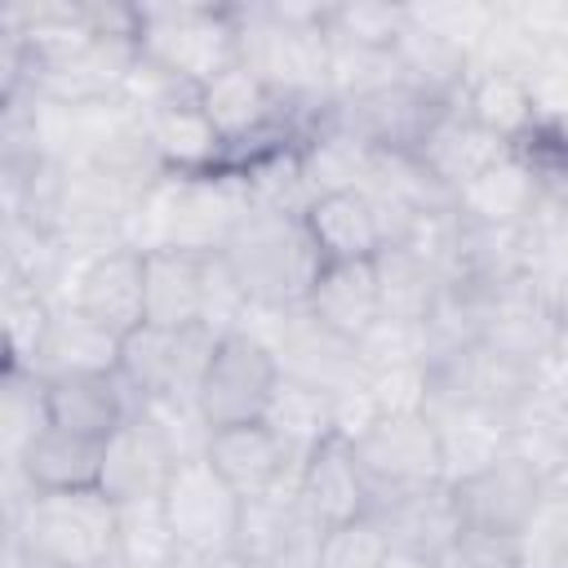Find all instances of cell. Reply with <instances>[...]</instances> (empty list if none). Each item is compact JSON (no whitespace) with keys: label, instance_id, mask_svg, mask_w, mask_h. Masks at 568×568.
<instances>
[{"label":"cell","instance_id":"obj_1","mask_svg":"<svg viewBox=\"0 0 568 568\" xmlns=\"http://www.w3.org/2000/svg\"><path fill=\"white\" fill-rule=\"evenodd\" d=\"M324 9L328 4H297V0L235 4V13H240V62L302 124H315L333 106V98H328Z\"/></svg>","mask_w":568,"mask_h":568},{"label":"cell","instance_id":"obj_2","mask_svg":"<svg viewBox=\"0 0 568 568\" xmlns=\"http://www.w3.org/2000/svg\"><path fill=\"white\" fill-rule=\"evenodd\" d=\"M244 182L231 169L213 173H164L129 222V244L142 253L186 248V253H222L240 217L248 213Z\"/></svg>","mask_w":568,"mask_h":568},{"label":"cell","instance_id":"obj_3","mask_svg":"<svg viewBox=\"0 0 568 568\" xmlns=\"http://www.w3.org/2000/svg\"><path fill=\"white\" fill-rule=\"evenodd\" d=\"M222 262L244 293L248 311H293L306 306L324 257L302 222V213L248 209L231 240L222 244Z\"/></svg>","mask_w":568,"mask_h":568},{"label":"cell","instance_id":"obj_4","mask_svg":"<svg viewBox=\"0 0 568 568\" xmlns=\"http://www.w3.org/2000/svg\"><path fill=\"white\" fill-rule=\"evenodd\" d=\"M18 479V470H13ZM115 519L120 506L102 488L80 493H31L18 479L9 497V546H22L62 568H111L115 564Z\"/></svg>","mask_w":568,"mask_h":568},{"label":"cell","instance_id":"obj_5","mask_svg":"<svg viewBox=\"0 0 568 568\" xmlns=\"http://www.w3.org/2000/svg\"><path fill=\"white\" fill-rule=\"evenodd\" d=\"M138 53L173 80L204 89L240 67L235 4H138Z\"/></svg>","mask_w":568,"mask_h":568},{"label":"cell","instance_id":"obj_6","mask_svg":"<svg viewBox=\"0 0 568 568\" xmlns=\"http://www.w3.org/2000/svg\"><path fill=\"white\" fill-rule=\"evenodd\" d=\"M248 315L244 293L235 288L222 253L155 248L146 253V324L186 328L209 324L217 333L240 328Z\"/></svg>","mask_w":568,"mask_h":568},{"label":"cell","instance_id":"obj_7","mask_svg":"<svg viewBox=\"0 0 568 568\" xmlns=\"http://www.w3.org/2000/svg\"><path fill=\"white\" fill-rule=\"evenodd\" d=\"M217 328L209 324H186V328H164V324H142L120 342V364L115 373L133 390L138 408L151 404H195L200 377L217 351Z\"/></svg>","mask_w":568,"mask_h":568},{"label":"cell","instance_id":"obj_8","mask_svg":"<svg viewBox=\"0 0 568 568\" xmlns=\"http://www.w3.org/2000/svg\"><path fill=\"white\" fill-rule=\"evenodd\" d=\"M280 382H284V373H280L271 346L253 328H231L217 337V351L195 390V408L209 430L248 426V422L266 417Z\"/></svg>","mask_w":568,"mask_h":568},{"label":"cell","instance_id":"obj_9","mask_svg":"<svg viewBox=\"0 0 568 568\" xmlns=\"http://www.w3.org/2000/svg\"><path fill=\"white\" fill-rule=\"evenodd\" d=\"M160 501H164V515H169V528L178 541V564L240 550L244 497L209 466L204 453L178 462Z\"/></svg>","mask_w":568,"mask_h":568},{"label":"cell","instance_id":"obj_10","mask_svg":"<svg viewBox=\"0 0 568 568\" xmlns=\"http://www.w3.org/2000/svg\"><path fill=\"white\" fill-rule=\"evenodd\" d=\"M240 328H253L280 373L288 382H302V386H315V390H351L364 382V364L355 355V342L337 337L333 328H324L306 306H293V311H248Z\"/></svg>","mask_w":568,"mask_h":568},{"label":"cell","instance_id":"obj_11","mask_svg":"<svg viewBox=\"0 0 568 568\" xmlns=\"http://www.w3.org/2000/svg\"><path fill=\"white\" fill-rule=\"evenodd\" d=\"M89 324L106 328L111 337H129L146 324V253L133 244L102 248L75 266V280L67 288V302Z\"/></svg>","mask_w":568,"mask_h":568},{"label":"cell","instance_id":"obj_12","mask_svg":"<svg viewBox=\"0 0 568 568\" xmlns=\"http://www.w3.org/2000/svg\"><path fill=\"white\" fill-rule=\"evenodd\" d=\"M426 368H430V399L475 404V408H493L506 417L541 382V368H528L479 337L439 351L435 359H426Z\"/></svg>","mask_w":568,"mask_h":568},{"label":"cell","instance_id":"obj_13","mask_svg":"<svg viewBox=\"0 0 568 568\" xmlns=\"http://www.w3.org/2000/svg\"><path fill=\"white\" fill-rule=\"evenodd\" d=\"M555 479H546L532 462H524L519 453H501L497 462H488L484 470L448 484L457 515H462V532H488V537H515L528 515L537 510V501L546 497Z\"/></svg>","mask_w":568,"mask_h":568},{"label":"cell","instance_id":"obj_14","mask_svg":"<svg viewBox=\"0 0 568 568\" xmlns=\"http://www.w3.org/2000/svg\"><path fill=\"white\" fill-rule=\"evenodd\" d=\"M355 457H359L373 493L444 484V453H439L430 413H382L355 439Z\"/></svg>","mask_w":568,"mask_h":568},{"label":"cell","instance_id":"obj_15","mask_svg":"<svg viewBox=\"0 0 568 568\" xmlns=\"http://www.w3.org/2000/svg\"><path fill=\"white\" fill-rule=\"evenodd\" d=\"M186 457V448L178 444V435L164 426L160 413L138 408L111 439H106V457H102V493L111 501H146V497H164L178 462Z\"/></svg>","mask_w":568,"mask_h":568},{"label":"cell","instance_id":"obj_16","mask_svg":"<svg viewBox=\"0 0 568 568\" xmlns=\"http://www.w3.org/2000/svg\"><path fill=\"white\" fill-rule=\"evenodd\" d=\"M444 106H453V102H435L422 89L390 80V84L368 89L359 98L333 102L328 115L373 151H417Z\"/></svg>","mask_w":568,"mask_h":568},{"label":"cell","instance_id":"obj_17","mask_svg":"<svg viewBox=\"0 0 568 568\" xmlns=\"http://www.w3.org/2000/svg\"><path fill=\"white\" fill-rule=\"evenodd\" d=\"M204 457H209V466H213L244 501H248V497H266V493L297 488V470H302V457H297L266 422L209 430Z\"/></svg>","mask_w":568,"mask_h":568},{"label":"cell","instance_id":"obj_18","mask_svg":"<svg viewBox=\"0 0 568 568\" xmlns=\"http://www.w3.org/2000/svg\"><path fill=\"white\" fill-rule=\"evenodd\" d=\"M368 515L382 524L390 550L439 559L462 537V515L448 484H417V488H386L373 493Z\"/></svg>","mask_w":568,"mask_h":568},{"label":"cell","instance_id":"obj_19","mask_svg":"<svg viewBox=\"0 0 568 568\" xmlns=\"http://www.w3.org/2000/svg\"><path fill=\"white\" fill-rule=\"evenodd\" d=\"M297 501L311 515L315 528H337L346 519L368 515L373 506V484L355 457V444L333 435L324 439L297 470Z\"/></svg>","mask_w":568,"mask_h":568},{"label":"cell","instance_id":"obj_20","mask_svg":"<svg viewBox=\"0 0 568 568\" xmlns=\"http://www.w3.org/2000/svg\"><path fill=\"white\" fill-rule=\"evenodd\" d=\"M49 382V426L106 444L133 413L138 399L120 373H62Z\"/></svg>","mask_w":568,"mask_h":568},{"label":"cell","instance_id":"obj_21","mask_svg":"<svg viewBox=\"0 0 568 568\" xmlns=\"http://www.w3.org/2000/svg\"><path fill=\"white\" fill-rule=\"evenodd\" d=\"M506 155H515V146L497 133H488L479 120H470L457 102L439 111V120L430 124V133L417 146V160L435 173V182H444L453 195L466 191L475 178H484L493 164H501Z\"/></svg>","mask_w":568,"mask_h":568},{"label":"cell","instance_id":"obj_22","mask_svg":"<svg viewBox=\"0 0 568 568\" xmlns=\"http://www.w3.org/2000/svg\"><path fill=\"white\" fill-rule=\"evenodd\" d=\"M324 262H373L386 248V226L377 204L364 191H328L315 195L302 213Z\"/></svg>","mask_w":568,"mask_h":568},{"label":"cell","instance_id":"obj_23","mask_svg":"<svg viewBox=\"0 0 568 568\" xmlns=\"http://www.w3.org/2000/svg\"><path fill=\"white\" fill-rule=\"evenodd\" d=\"M426 413L439 435L444 484H457V479L484 470L488 462H497L501 453H510V417L506 413L475 408V404H448V399H430Z\"/></svg>","mask_w":568,"mask_h":568},{"label":"cell","instance_id":"obj_24","mask_svg":"<svg viewBox=\"0 0 568 568\" xmlns=\"http://www.w3.org/2000/svg\"><path fill=\"white\" fill-rule=\"evenodd\" d=\"M146 120V138L160 155V164L169 173H213L226 169V142L213 129V120L200 106V93L173 98L155 111L142 115Z\"/></svg>","mask_w":568,"mask_h":568},{"label":"cell","instance_id":"obj_25","mask_svg":"<svg viewBox=\"0 0 568 568\" xmlns=\"http://www.w3.org/2000/svg\"><path fill=\"white\" fill-rule=\"evenodd\" d=\"M510 453L532 462L546 479L568 475V386L550 368L510 413Z\"/></svg>","mask_w":568,"mask_h":568},{"label":"cell","instance_id":"obj_26","mask_svg":"<svg viewBox=\"0 0 568 568\" xmlns=\"http://www.w3.org/2000/svg\"><path fill=\"white\" fill-rule=\"evenodd\" d=\"M102 457L106 444L44 426L18 462H9V470H18V479L31 493H80V488H102Z\"/></svg>","mask_w":568,"mask_h":568},{"label":"cell","instance_id":"obj_27","mask_svg":"<svg viewBox=\"0 0 568 568\" xmlns=\"http://www.w3.org/2000/svg\"><path fill=\"white\" fill-rule=\"evenodd\" d=\"M373 271H377V293H382V320L426 328L448 293L444 271L413 244H386L373 257Z\"/></svg>","mask_w":568,"mask_h":568},{"label":"cell","instance_id":"obj_28","mask_svg":"<svg viewBox=\"0 0 568 568\" xmlns=\"http://www.w3.org/2000/svg\"><path fill=\"white\" fill-rule=\"evenodd\" d=\"M306 311L346 342H359L382 320V293L373 262H324Z\"/></svg>","mask_w":568,"mask_h":568},{"label":"cell","instance_id":"obj_29","mask_svg":"<svg viewBox=\"0 0 568 568\" xmlns=\"http://www.w3.org/2000/svg\"><path fill=\"white\" fill-rule=\"evenodd\" d=\"M537 204H541V178L519 151L493 164L466 191H457V213L479 226H524Z\"/></svg>","mask_w":568,"mask_h":568},{"label":"cell","instance_id":"obj_30","mask_svg":"<svg viewBox=\"0 0 568 568\" xmlns=\"http://www.w3.org/2000/svg\"><path fill=\"white\" fill-rule=\"evenodd\" d=\"M457 106L470 120H479L488 133L506 138L510 146H519L524 138H532L541 129L528 75H515V71H470Z\"/></svg>","mask_w":568,"mask_h":568},{"label":"cell","instance_id":"obj_31","mask_svg":"<svg viewBox=\"0 0 568 568\" xmlns=\"http://www.w3.org/2000/svg\"><path fill=\"white\" fill-rule=\"evenodd\" d=\"M297 155H302V178L311 186V200L328 195V191H359L368 178V164H373V146H364L328 111L302 133Z\"/></svg>","mask_w":568,"mask_h":568},{"label":"cell","instance_id":"obj_32","mask_svg":"<svg viewBox=\"0 0 568 568\" xmlns=\"http://www.w3.org/2000/svg\"><path fill=\"white\" fill-rule=\"evenodd\" d=\"M390 53H395L399 80L413 84V89H422L435 102H457L462 89H466V80H470V53L462 44H453V40L417 27L413 18H408V27H404V36L395 40Z\"/></svg>","mask_w":568,"mask_h":568},{"label":"cell","instance_id":"obj_33","mask_svg":"<svg viewBox=\"0 0 568 568\" xmlns=\"http://www.w3.org/2000/svg\"><path fill=\"white\" fill-rule=\"evenodd\" d=\"M120 364V337H111L106 328L89 324L84 315H75L71 306H58L53 328L40 346L36 373L40 377H62V373H115Z\"/></svg>","mask_w":568,"mask_h":568},{"label":"cell","instance_id":"obj_34","mask_svg":"<svg viewBox=\"0 0 568 568\" xmlns=\"http://www.w3.org/2000/svg\"><path fill=\"white\" fill-rule=\"evenodd\" d=\"M0 315H4V368H36L40 346L53 328L58 302L36 288L31 280L4 271V288H0Z\"/></svg>","mask_w":568,"mask_h":568},{"label":"cell","instance_id":"obj_35","mask_svg":"<svg viewBox=\"0 0 568 568\" xmlns=\"http://www.w3.org/2000/svg\"><path fill=\"white\" fill-rule=\"evenodd\" d=\"M302 462L324 444V439H333L337 435V426H333V395L328 390H315V386H302V382H280V390H275V399H271V408H266V417H262Z\"/></svg>","mask_w":568,"mask_h":568},{"label":"cell","instance_id":"obj_36","mask_svg":"<svg viewBox=\"0 0 568 568\" xmlns=\"http://www.w3.org/2000/svg\"><path fill=\"white\" fill-rule=\"evenodd\" d=\"M115 559L120 564H146V568H178V541L164 515L160 497L146 501H115Z\"/></svg>","mask_w":568,"mask_h":568},{"label":"cell","instance_id":"obj_37","mask_svg":"<svg viewBox=\"0 0 568 568\" xmlns=\"http://www.w3.org/2000/svg\"><path fill=\"white\" fill-rule=\"evenodd\" d=\"M49 426V382L36 368H4L0 377V435L4 462H18L22 448Z\"/></svg>","mask_w":568,"mask_h":568},{"label":"cell","instance_id":"obj_38","mask_svg":"<svg viewBox=\"0 0 568 568\" xmlns=\"http://www.w3.org/2000/svg\"><path fill=\"white\" fill-rule=\"evenodd\" d=\"M515 568H568V488L550 484L515 532Z\"/></svg>","mask_w":568,"mask_h":568},{"label":"cell","instance_id":"obj_39","mask_svg":"<svg viewBox=\"0 0 568 568\" xmlns=\"http://www.w3.org/2000/svg\"><path fill=\"white\" fill-rule=\"evenodd\" d=\"M408 27V4H386V0H355V4H328L324 9V31L328 40L359 44L390 53L395 40Z\"/></svg>","mask_w":568,"mask_h":568},{"label":"cell","instance_id":"obj_40","mask_svg":"<svg viewBox=\"0 0 568 568\" xmlns=\"http://www.w3.org/2000/svg\"><path fill=\"white\" fill-rule=\"evenodd\" d=\"M386 559H390V541L373 515L324 528L315 546V568H382Z\"/></svg>","mask_w":568,"mask_h":568},{"label":"cell","instance_id":"obj_41","mask_svg":"<svg viewBox=\"0 0 568 568\" xmlns=\"http://www.w3.org/2000/svg\"><path fill=\"white\" fill-rule=\"evenodd\" d=\"M408 18L453 44H462L466 53L479 44V36L493 22V4H470V0H444V4H408Z\"/></svg>","mask_w":568,"mask_h":568},{"label":"cell","instance_id":"obj_42","mask_svg":"<svg viewBox=\"0 0 568 568\" xmlns=\"http://www.w3.org/2000/svg\"><path fill=\"white\" fill-rule=\"evenodd\" d=\"M377 417L382 413H426L430 404V368L426 364H399V368H382L364 377Z\"/></svg>","mask_w":568,"mask_h":568},{"label":"cell","instance_id":"obj_43","mask_svg":"<svg viewBox=\"0 0 568 568\" xmlns=\"http://www.w3.org/2000/svg\"><path fill=\"white\" fill-rule=\"evenodd\" d=\"M528 89L537 102V115L546 129H568V40L546 49L532 71H528Z\"/></svg>","mask_w":568,"mask_h":568},{"label":"cell","instance_id":"obj_44","mask_svg":"<svg viewBox=\"0 0 568 568\" xmlns=\"http://www.w3.org/2000/svg\"><path fill=\"white\" fill-rule=\"evenodd\" d=\"M178 568H257V564L244 559L240 550H231V555H213V559H182Z\"/></svg>","mask_w":568,"mask_h":568},{"label":"cell","instance_id":"obj_45","mask_svg":"<svg viewBox=\"0 0 568 568\" xmlns=\"http://www.w3.org/2000/svg\"><path fill=\"white\" fill-rule=\"evenodd\" d=\"M4 568H62V564L40 559V555H31V550H22V546H4Z\"/></svg>","mask_w":568,"mask_h":568},{"label":"cell","instance_id":"obj_46","mask_svg":"<svg viewBox=\"0 0 568 568\" xmlns=\"http://www.w3.org/2000/svg\"><path fill=\"white\" fill-rule=\"evenodd\" d=\"M382 568H435V559H422V555H404V550H390V559Z\"/></svg>","mask_w":568,"mask_h":568},{"label":"cell","instance_id":"obj_47","mask_svg":"<svg viewBox=\"0 0 568 568\" xmlns=\"http://www.w3.org/2000/svg\"><path fill=\"white\" fill-rule=\"evenodd\" d=\"M111 568H146V564H120V559H115V564H111Z\"/></svg>","mask_w":568,"mask_h":568}]
</instances>
